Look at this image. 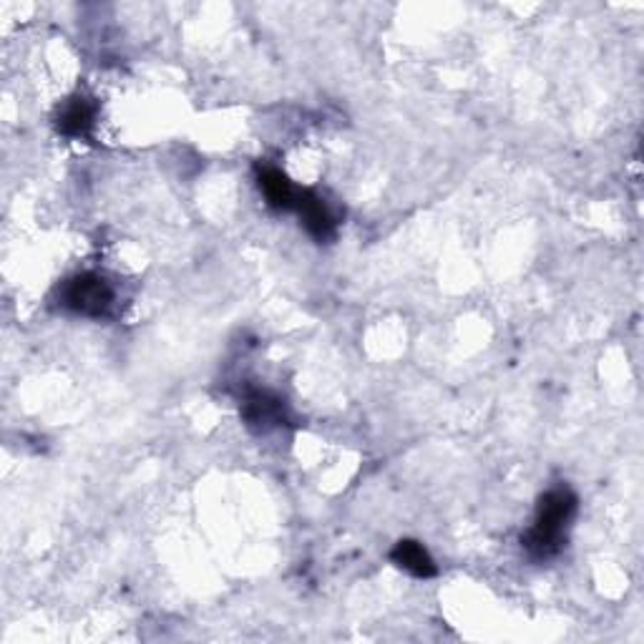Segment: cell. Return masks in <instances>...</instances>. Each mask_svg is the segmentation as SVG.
<instances>
[{"label": "cell", "instance_id": "7a4b0ae2", "mask_svg": "<svg viewBox=\"0 0 644 644\" xmlns=\"http://www.w3.org/2000/svg\"><path fill=\"white\" fill-rule=\"evenodd\" d=\"M59 303L63 310L73 315L103 320L113 315L117 307V290L99 273H79L59 287Z\"/></svg>", "mask_w": 644, "mask_h": 644}, {"label": "cell", "instance_id": "277c9868", "mask_svg": "<svg viewBox=\"0 0 644 644\" xmlns=\"http://www.w3.org/2000/svg\"><path fill=\"white\" fill-rule=\"evenodd\" d=\"M297 217H300L303 227L307 229V235H310L315 242H330L338 235V217H335V211L330 209L328 201H325L317 191L313 189H303L300 191V199H297L295 205Z\"/></svg>", "mask_w": 644, "mask_h": 644}, {"label": "cell", "instance_id": "5b68a950", "mask_svg": "<svg viewBox=\"0 0 644 644\" xmlns=\"http://www.w3.org/2000/svg\"><path fill=\"white\" fill-rule=\"evenodd\" d=\"M96 113H99V106H96L91 96L73 93L61 106L59 117H56V129L66 139H89L96 127Z\"/></svg>", "mask_w": 644, "mask_h": 644}, {"label": "cell", "instance_id": "3957f363", "mask_svg": "<svg viewBox=\"0 0 644 644\" xmlns=\"http://www.w3.org/2000/svg\"><path fill=\"white\" fill-rule=\"evenodd\" d=\"M245 423L257 434H270L275 428H283L290 423V410L287 403L277 393L267 388H247L239 403Z\"/></svg>", "mask_w": 644, "mask_h": 644}, {"label": "cell", "instance_id": "8992f818", "mask_svg": "<svg viewBox=\"0 0 644 644\" xmlns=\"http://www.w3.org/2000/svg\"><path fill=\"white\" fill-rule=\"evenodd\" d=\"M257 187L262 191L267 207L277 211H295L297 199H300V187H295L290 177L283 169L273 165H257Z\"/></svg>", "mask_w": 644, "mask_h": 644}, {"label": "cell", "instance_id": "52a82bcc", "mask_svg": "<svg viewBox=\"0 0 644 644\" xmlns=\"http://www.w3.org/2000/svg\"><path fill=\"white\" fill-rule=\"evenodd\" d=\"M390 562L400 566L403 572L418 576V579H430V576H436L438 572L434 556L428 554L426 546L413 539H400L396 546H393Z\"/></svg>", "mask_w": 644, "mask_h": 644}, {"label": "cell", "instance_id": "6da1fadb", "mask_svg": "<svg viewBox=\"0 0 644 644\" xmlns=\"http://www.w3.org/2000/svg\"><path fill=\"white\" fill-rule=\"evenodd\" d=\"M576 496L566 486L546 492L536 504V516L528 532L522 536L524 549L534 559H552L566 544V528L576 514Z\"/></svg>", "mask_w": 644, "mask_h": 644}]
</instances>
